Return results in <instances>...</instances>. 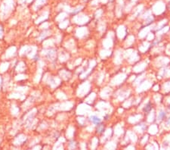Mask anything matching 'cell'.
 <instances>
[{"instance_id":"4","label":"cell","mask_w":170,"mask_h":150,"mask_svg":"<svg viewBox=\"0 0 170 150\" xmlns=\"http://www.w3.org/2000/svg\"><path fill=\"white\" fill-rule=\"evenodd\" d=\"M105 131V127L102 124H98V127H97V133L98 134H102Z\"/></svg>"},{"instance_id":"2","label":"cell","mask_w":170,"mask_h":150,"mask_svg":"<svg viewBox=\"0 0 170 150\" xmlns=\"http://www.w3.org/2000/svg\"><path fill=\"white\" fill-rule=\"evenodd\" d=\"M152 108H153L152 103L150 102H149L148 103H147L146 105H145V107L144 108V109H143L144 112H145V113H149L152 110Z\"/></svg>"},{"instance_id":"3","label":"cell","mask_w":170,"mask_h":150,"mask_svg":"<svg viewBox=\"0 0 170 150\" xmlns=\"http://www.w3.org/2000/svg\"><path fill=\"white\" fill-rule=\"evenodd\" d=\"M166 111H163V110H161V111L159 112L158 118H158L159 120H161V121H162V120L166 119Z\"/></svg>"},{"instance_id":"1","label":"cell","mask_w":170,"mask_h":150,"mask_svg":"<svg viewBox=\"0 0 170 150\" xmlns=\"http://www.w3.org/2000/svg\"><path fill=\"white\" fill-rule=\"evenodd\" d=\"M91 121L93 122V123L95 124H101V119L100 118H98V116H95V115H92L91 116Z\"/></svg>"}]
</instances>
